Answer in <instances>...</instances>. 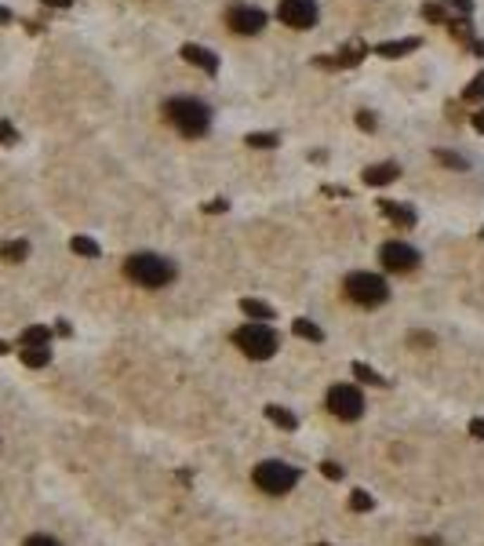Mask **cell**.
<instances>
[{"instance_id": "836d02e7", "label": "cell", "mask_w": 484, "mask_h": 546, "mask_svg": "<svg viewBox=\"0 0 484 546\" xmlns=\"http://www.w3.org/2000/svg\"><path fill=\"white\" fill-rule=\"evenodd\" d=\"M408 339H412V346H433V335H430V331H426V335H423V331H412Z\"/></svg>"}, {"instance_id": "d4e9b609", "label": "cell", "mask_w": 484, "mask_h": 546, "mask_svg": "<svg viewBox=\"0 0 484 546\" xmlns=\"http://www.w3.org/2000/svg\"><path fill=\"white\" fill-rule=\"evenodd\" d=\"M371 507H375V499H371L364 488H353V492H350V510H353V514H368Z\"/></svg>"}, {"instance_id": "f1b7e54d", "label": "cell", "mask_w": 484, "mask_h": 546, "mask_svg": "<svg viewBox=\"0 0 484 546\" xmlns=\"http://www.w3.org/2000/svg\"><path fill=\"white\" fill-rule=\"evenodd\" d=\"M445 8L459 11V18H470L473 15V0H445Z\"/></svg>"}, {"instance_id": "b9f144b4", "label": "cell", "mask_w": 484, "mask_h": 546, "mask_svg": "<svg viewBox=\"0 0 484 546\" xmlns=\"http://www.w3.org/2000/svg\"><path fill=\"white\" fill-rule=\"evenodd\" d=\"M8 23H11V11H8V8H0V26H8Z\"/></svg>"}, {"instance_id": "cb8c5ba5", "label": "cell", "mask_w": 484, "mask_h": 546, "mask_svg": "<svg viewBox=\"0 0 484 546\" xmlns=\"http://www.w3.org/2000/svg\"><path fill=\"white\" fill-rule=\"evenodd\" d=\"M433 157H437L440 164H445V167H452V172H470V160L462 157V153H452V150H437Z\"/></svg>"}, {"instance_id": "ba28073f", "label": "cell", "mask_w": 484, "mask_h": 546, "mask_svg": "<svg viewBox=\"0 0 484 546\" xmlns=\"http://www.w3.org/2000/svg\"><path fill=\"white\" fill-rule=\"evenodd\" d=\"M277 18L291 30H313L317 26V0H281Z\"/></svg>"}, {"instance_id": "7c38bea8", "label": "cell", "mask_w": 484, "mask_h": 546, "mask_svg": "<svg viewBox=\"0 0 484 546\" xmlns=\"http://www.w3.org/2000/svg\"><path fill=\"white\" fill-rule=\"evenodd\" d=\"M378 208H383V215H386L393 226H401V229H412V226L419 222V215H415V208H412V204H393V201H383Z\"/></svg>"}, {"instance_id": "7402d4cb", "label": "cell", "mask_w": 484, "mask_h": 546, "mask_svg": "<svg viewBox=\"0 0 484 546\" xmlns=\"http://www.w3.org/2000/svg\"><path fill=\"white\" fill-rule=\"evenodd\" d=\"M244 142L251 146V150H277V146H281V135H277V132H251Z\"/></svg>"}, {"instance_id": "83f0119b", "label": "cell", "mask_w": 484, "mask_h": 546, "mask_svg": "<svg viewBox=\"0 0 484 546\" xmlns=\"http://www.w3.org/2000/svg\"><path fill=\"white\" fill-rule=\"evenodd\" d=\"M423 18L426 23H448V8L445 4H423Z\"/></svg>"}, {"instance_id": "5bb4252c", "label": "cell", "mask_w": 484, "mask_h": 546, "mask_svg": "<svg viewBox=\"0 0 484 546\" xmlns=\"http://www.w3.org/2000/svg\"><path fill=\"white\" fill-rule=\"evenodd\" d=\"M241 313H248V321H255V324H269L277 317V310L262 299H241Z\"/></svg>"}, {"instance_id": "f546056e", "label": "cell", "mask_w": 484, "mask_h": 546, "mask_svg": "<svg viewBox=\"0 0 484 546\" xmlns=\"http://www.w3.org/2000/svg\"><path fill=\"white\" fill-rule=\"evenodd\" d=\"M321 474H324L328 481H343V474H346V470H343L339 463H335V459H324V463H321Z\"/></svg>"}, {"instance_id": "6da1fadb", "label": "cell", "mask_w": 484, "mask_h": 546, "mask_svg": "<svg viewBox=\"0 0 484 546\" xmlns=\"http://www.w3.org/2000/svg\"><path fill=\"white\" fill-rule=\"evenodd\" d=\"M164 120L182 135V139H200L212 128V110L204 106L200 99H189V95H175L164 102Z\"/></svg>"}, {"instance_id": "484cf974", "label": "cell", "mask_w": 484, "mask_h": 546, "mask_svg": "<svg viewBox=\"0 0 484 546\" xmlns=\"http://www.w3.org/2000/svg\"><path fill=\"white\" fill-rule=\"evenodd\" d=\"M448 30H452V37H459V40H473V26H470V18H448Z\"/></svg>"}, {"instance_id": "52a82bcc", "label": "cell", "mask_w": 484, "mask_h": 546, "mask_svg": "<svg viewBox=\"0 0 484 546\" xmlns=\"http://www.w3.org/2000/svg\"><path fill=\"white\" fill-rule=\"evenodd\" d=\"M378 262H383L390 273H412V269H419L423 255H419V248H412L405 241H386L383 248H378Z\"/></svg>"}, {"instance_id": "9a60e30c", "label": "cell", "mask_w": 484, "mask_h": 546, "mask_svg": "<svg viewBox=\"0 0 484 546\" xmlns=\"http://www.w3.org/2000/svg\"><path fill=\"white\" fill-rule=\"evenodd\" d=\"M266 419H269L277 430H284V433H295V430H299V419L291 415L288 408H281V405H266Z\"/></svg>"}, {"instance_id": "7a4b0ae2", "label": "cell", "mask_w": 484, "mask_h": 546, "mask_svg": "<svg viewBox=\"0 0 484 546\" xmlns=\"http://www.w3.org/2000/svg\"><path fill=\"white\" fill-rule=\"evenodd\" d=\"M124 273H128V281L139 284V288H167L175 281V262L157 255V251H135L124 262Z\"/></svg>"}, {"instance_id": "ac0fdd59", "label": "cell", "mask_w": 484, "mask_h": 546, "mask_svg": "<svg viewBox=\"0 0 484 546\" xmlns=\"http://www.w3.org/2000/svg\"><path fill=\"white\" fill-rule=\"evenodd\" d=\"M291 331H295L299 339H306V343H324V331L313 324L310 317H295V321H291Z\"/></svg>"}, {"instance_id": "1f68e13d", "label": "cell", "mask_w": 484, "mask_h": 546, "mask_svg": "<svg viewBox=\"0 0 484 546\" xmlns=\"http://www.w3.org/2000/svg\"><path fill=\"white\" fill-rule=\"evenodd\" d=\"M375 113L371 110H361V113H357V128H361V132H375Z\"/></svg>"}, {"instance_id": "d6986e66", "label": "cell", "mask_w": 484, "mask_h": 546, "mask_svg": "<svg viewBox=\"0 0 484 546\" xmlns=\"http://www.w3.org/2000/svg\"><path fill=\"white\" fill-rule=\"evenodd\" d=\"M70 248H73V255H80V259H98V255H102V248H98V241H91V237H84V234H77V237L70 241Z\"/></svg>"}, {"instance_id": "3957f363", "label": "cell", "mask_w": 484, "mask_h": 546, "mask_svg": "<svg viewBox=\"0 0 484 546\" xmlns=\"http://www.w3.org/2000/svg\"><path fill=\"white\" fill-rule=\"evenodd\" d=\"M346 299L353 306H361V310H375V306H383L390 299V284L386 277H378V273H368V269H357L346 277Z\"/></svg>"}, {"instance_id": "f35d334b", "label": "cell", "mask_w": 484, "mask_h": 546, "mask_svg": "<svg viewBox=\"0 0 484 546\" xmlns=\"http://www.w3.org/2000/svg\"><path fill=\"white\" fill-rule=\"evenodd\" d=\"M470 51H473L477 58H484V44H480V40H470Z\"/></svg>"}, {"instance_id": "74e56055", "label": "cell", "mask_w": 484, "mask_h": 546, "mask_svg": "<svg viewBox=\"0 0 484 546\" xmlns=\"http://www.w3.org/2000/svg\"><path fill=\"white\" fill-rule=\"evenodd\" d=\"M473 128L484 135V110H477V113H473Z\"/></svg>"}, {"instance_id": "d6a6232c", "label": "cell", "mask_w": 484, "mask_h": 546, "mask_svg": "<svg viewBox=\"0 0 484 546\" xmlns=\"http://www.w3.org/2000/svg\"><path fill=\"white\" fill-rule=\"evenodd\" d=\"M23 546H62L58 539H51V535H30Z\"/></svg>"}, {"instance_id": "60d3db41", "label": "cell", "mask_w": 484, "mask_h": 546, "mask_svg": "<svg viewBox=\"0 0 484 546\" xmlns=\"http://www.w3.org/2000/svg\"><path fill=\"white\" fill-rule=\"evenodd\" d=\"M44 4H51V8H70L73 0H44Z\"/></svg>"}, {"instance_id": "ab89813d", "label": "cell", "mask_w": 484, "mask_h": 546, "mask_svg": "<svg viewBox=\"0 0 484 546\" xmlns=\"http://www.w3.org/2000/svg\"><path fill=\"white\" fill-rule=\"evenodd\" d=\"M55 331H58V335H73V328H70L66 321H58V324H55Z\"/></svg>"}, {"instance_id": "ffe728a7", "label": "cell", "mask_w": 484, "mask_h": 546, "mask_svg": "<svg viewBox=\"0 0 484 546\" xmlns=\"http://www.w3.org/2000/svg\"><path fill=\"white\" fill-rule=\"evenodd\" d=\"M30 255V241H4L0 244V259L4 262H23Z\"/></svg>"}, {"instance_id": "603a6c76", "label": "cell", "mask_w": 484, "mask_h": 546, "mask_svg": "<svg viewBox=\"0 0 484 546\" xmlns=\"http://www.w3.org/2000/svg\"><path fill=\"white\" fill-rule=\"evenodd\" d=\"M353 375H357L361 383H368V386H390V383L383 379V375H378L371 364H364V361H353Z\"/></svg>"}, {"instance_id": "277c9868", "label": "cell", "mask_w": 484, "mask_h": 546, "mask_svg": "<svg viewBox=\"0 0 484 546\" xmlns=\"http://www.w3.org/2000/svg\"><path fill=\"white\" fill-rule=\"evenodd\" d=\"M234 343L244 357H251V361H269L273 353L281 350V335L273 331L269 324H255V321H248L244 328L234 331Z\"/></svg>"}, {"instance_id": "44dd1931", "label": "cell", "mask_w": 484, "mask_h": 546, "mask_svg": "<svg viewBox=\"0 0 484 546\" xmlns=\"http://www.w3.org/2000/svg\"><path fill=\"white\" fill-rule=\"evenodd\" d=\"M361 58H364V44H346L339 55H335V70H350V66H357Z\"/></svg>"}, {"instance_id": "8fae6325", "label": "cell", "mask_w": 484, "mask_h": 546, "mask_svg": "<svg viewBox=\"0 0 484 546\" xmlns=\"http://www.w3.org/2000/svg\"><path fill=\"white\" fill-rule=\"evenodd\" d=\"M182 58L189 62V66L204 70V73H219V55L200 48V44H182Z\"/></svg>"}, {"instance_id": "e575fe53", "label": "cell", "mask_w": 484, "mask_h": 546, "mask_svg": "<svg viewBox=\"0 0 484 546\" xmlns=\"http://www.w3.org/2000/svg\"><path fill=\"white\" fill-rule=\"evenodd\" d=\"M226 208H229V201L222 197V201H212V204H204V212H208V215H219V212H226Z\"/></svg>"}, {"instance_id": "9c48e42d", "label": "cell", "mask_w": 484, "mask_h": 546, "mask_svg": "<svg viewBox=\"0 0 484 546\" xmlns=\"http://www.w3.org/2000/svg\"><path fill=\"white\" fill-rule=\"evenodd\" d=\"M226 23H229V30H234V33L251 37V33H262L266 11L262 8H251V4H234V8L226 11Z\"/></svg>"}, {"instance_id": "d590c367", "label": "cell", "mask_w": 484, "mask_h": 546, "mask_svg": "<svg viewBox=\"0 0 484 546\" xmlns=\"http://www.w3.org/2000/svg\"><path fill=\"white\" fill-rule=\"evenodd\" d=\"M470 437L484 440V419H470Z\"/></svg>"}, {"instance_id": "e0dca14e", "label": "cell", "mask_w": 484, "mask_h": 546, "mask_svg": "<svg viewBox=\"0 0 484 546\" xmlns=\"http://www.w3.org/2000/svg\"><path fill=\"white\" fill-rule=\"evenodd\" d=\"M23 364L26 368H48L51 364V346H23Z\"/></svg>"}, {"instance_id": "4316f807", "label": "cell", "mask_w": 484, "mask_h": 546, "mask_svg": "<svg viewBox=\"0 0 484 546\" xmlns=\"http://www.w3.org/2000/svg\"><path fill=\"white\" fill-rule=\"evenodd\" d=\"M462 102H484V73H477V77L466 84V91H462Z\"/></svg>"}, {"instance_id": "7bdbcfd3", "label": "cell", "mask_w": 484, "mask_h": 546, "mask_svg": "<svg viewBox=\"0 0 484 546\" xmlns=\"http://www.w3.org/2000/svg\"><path fill=\"white\" fill-rule=\"evenodd\" d=\"M8 350H11V346H8V343H4V339H0V357H4V353H8Z\"/></svg>"}, {"instance_id": "5b68a950", "label": "cell", "mask_w": 484, "mask_h": 546, "mask_svg": "<svg viewBox=\"0 0 484 546\" xmlns=\"http://www.w3.org/2000/svg\"><path fill=\"white\" fill-rule=\"evenodd\" d=\"M251 481H255L266 495H288L299 485V470L281 463V459H266V463H259L255 470H251Z\"/></svg>"}, {"instance_id": "2e32d148", "label": "cell", "mask_w": 484, "mask_h": 546, "mask_svg": "<svg viewBox=\"0 0 484 546\" xmlns=\"http://www.w3.org/2000/svg\"><path fill=\"white\" fill-rule=\"evenodd\" d=\"M51 339H55V328H48V324H30L23 335H18L23 346H48Z\"/></svg>"}, {"instance_id": "8992f818", "label": "cell", "mask_w": 484, "mask_h": 546, "mask_svg": "<svg viewBox=\"0 0 484 546\" xmlns=\"http://www.w3.org/2000/svg\"><path fill=\"white\" fill-rule=\"evenodd\" d=\"M364 393L357 386H346V383H335L328 390V412L339 419V423H357V419L364 415Z\"/></svg>"}, {"instance_id": "30bf717a", "label": "cell", "mask_w": 484, "mask_h": 546, "mask_svg": "<svg viewBox=\"0 0 484 546\" xmlns=\"http://www.w3.org/2000/svg\"><path fill=\"white\" fill-rule=\"evenodd\" d=\"M361 179H364V186H390V182H397V179H401V167H397L393 160H383V164H368L364 172H361Z\"/></svg>"}, {"instance_id": "8d00e7d4", "label": "cell", "mask_w": 484, "mask_h": 546, "mask_svg": "<svg viewBox=\"0 0 484 546\" xmlns=\"http://www.w3.org/2000/svg\"><path fill=\"white\" fill-rule=\"evenodd\" d=\"M415 546H445V539H437V535H423V539H415Z\"/></svg>"}, {"instance_id": "4dcf8cb0", "label": "cell", "mask_w": 484, "mask_h": 546, "mask_svg": "<svg viewBox=\"0 0 484 546\" xmlns=\"http://www.w3.org/2000/svg\"><path fill=\"white\" fill-rule=\"evenodd\" d=\"M15 142H18V132H15V124L0 120V146H15Z\"/></svg>"}, {"instance_id": "4fadbf2b", "label": "cell", "mask_w": 484, "mask_h": 546, "mask_svg": "<svg viewBox=\"0 0 484 546\" xmlns=\"http://www.w3.org/2000/svg\"><path fill=\"white\" fill-rule=\"evenodd\" d=\"M423 40L419 37H401V40H383V44L375 48V55H383V58H405V55H412Z\"/></svg>"}]
</instances>
